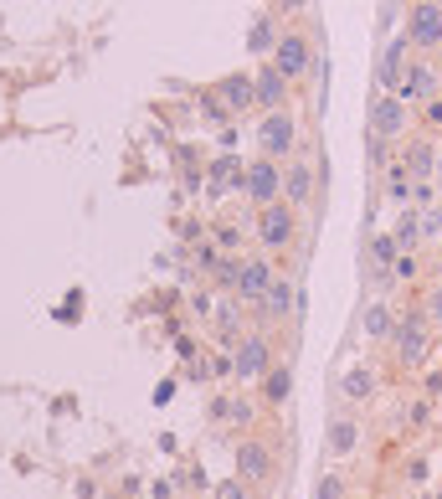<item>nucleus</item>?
Segmentation results:
<instances>
[{"instance_id":"nucleus-1","label":"nucleus","mask_w":442,"mask_h":499,"mask_svg":"<svg viewBox=\"0 0 442 499\" xmlns=\"http://www.w3.org/2000/svg\"><path fill=\"white\" fill-rule=\"evenodd\" d=\"M365 124H370V139H376V145H401L411 134V109L396 93H376L370 109H365Z\"/></svg>"},{"instance_id":"nucleus-2","label":"nucleus","mask_w":442,"mask_h":499,"mask_svg":"<svg viewBox=\"0 0 442 499\" xmlns=\"http://www.w3.org/2000/svg\"><path fill=\"white\" fill-rule=\"evenodd\" d=\"M257 149H263L268 160L288 165V155L299 149V119H293L288 109H273V113H263V124H257Z\"/></svg>"},{"instance_id":"nucleus-3","label":"nucleus","mask_w":442,"mask_h":499,"mask_svg":"<svg viewBox=\"0 0 442 499\" xmlns=\"http://www.w3.org/2000/svg\"><path fill=\"white\" fill-rule=\"evenodd\" d=\"M257 242L268 247V253H283L299 242V206H288V201H273V206L257 211Z\"/></svg>"},{"instance_id":"nucleus-4","label":"nucleus","mask_w":442,"mask_h":499,"mask_svg":"<svg viewBox=\"0 0 442 499\" xmlns=\"http://www.w3.org/2000/svg\"><path fill=\"white\" fill-rule=\"evenodd\" d=\"M391 350L401 366H422L427 350H432V324L422 320V309H411V314H401L396 320V335H391Z\"/></svg>"},{"instance_id":"nucleus-5","label":"nucleus","mask_w":442,"mask_h":499,"mask_svg":"<svg viewBox=\"0 0 442 499\" xmlns=\"http://www.w3.org/2000/svg\"><path fill=\"white\" fill-rule=\"evenodd\" d=\"M407 42L422 57H432V52L442 47V0H417L407 16Z\"/></svg>"},{"instance_id":"nucleus-6","label":"nucleus","mask_w":442,"mask_h":499,"mask_svg":"<svg viewBox=\"0 0 442 499\" xmlns=\"http://www.w3.org/2000/svg\"><path fill=\"white\" fill-rule=\"evenodd\" d=\"M432 93H442V72H437V62H432V57H422V52H417V57H411V67L401 72V82H396V98L411 109V103H427Z\"/></svg>"},{"instance_id":"nucleus-7","label":"nucleus","mask_w":442,"mask_h":499,"mask_svg":"<svg viewBox=\"0 0 442 499\" xmlns=\"http://www.w3.org/2000/svg\"><path fill=\"white\" fill-rule=\"evenodd\" d=\"M268 370H273L268 335H242L237 350H232V376H237V381H263Z\"/></svg>"},{"instance_id":"nucleus-8","label":"nucleus","mask_w":442,"mask_h":499,"mask_svg":"<svg viewBox=\"0 0 442 499\" xmlns=\"http://www.w3.org/2000/svg\"><path fill=\"white\" fill-rule=\"evenodd\" d=\"M273 67H278L288 82L303 78V72L314 67V42H309L303 32H283L278 36V47H273Z\"/></svg>"},{"instance_id":"nucleus-9","label":"nucleus","mask_w":442,"mask_h":499,"mask_svg":"<svg viewBox=\"0 0 442 499\" xmlns=\"http://www.w3.org/2000/svg\"><path fill=\"white\" fill-rule=\"evenodd\" d=\"M242 191L253 196L257 206H273V201H283V165L278 160H253L247 165V180H242Z\"/></svg>"},{"instance_id":"nucleus-10","label":"nucleus","mask_w":442,"mask_h":499,"mask_svg":"<svg viewBox=\"0 0 442 499\" xmlns=\"http://www.w3.org/2000/svg\"><path fill=\"white\" fill-rule=\"evenodd\" d=\"M411 57H417V47L407 42V32L391 36V42L380 47V62H376V88L380 93H396V82H401V72L411 67Z\"/></svg>"},{"instance_id":"nucleus-11","label":"nucleus","mask_w":442,"mask_h":499,"mask_svg":"<svg viewBox=\"0 0 442 499\" xmlns=\"http://www.w3.org/2000/svg\"><path fill=\"white\" fill-rule=\"evenodd\" d=\"M273 263L268 258H242L237 263V278H232V289H237L242 304H263V293L273 289Z\"/></svg>"},{"instance_id":"nucleus-12","label":"nucleus","mask_w":442,"mask_h":499,"mask_svg":"<svg viewBox=\"0 0 442 499\" xmlns=\"http://www.w3.org/2000/svg\"><path fill=\"white\" fill-rule=\"evenodd\" d=\"M263 320L268 324H283V320H293V314H299L303 309V289L299 283H293V278H273V289L263 293Z\"/></svg>"},{"instance_id":"nucleus-13","label":"nucleus","mask_w":442,"mask_h":499,"mask_svg":"<svg viewBox=\"0 0 442 499\" xmlns=\"http://www.w3.org/2000/svg\"><path fill=\"white\" fill-rule=\"evenodd\" d=\"M396 160L407 165L411 180H432L437 176V139H432V134H407V145H401Z\"/></svg>"},{"instance_id":"nucleus-14","label":"nucleus","mask_w":442,"mask_h":499,"mask_svg":"<svg viewBox=\"0 0 442 499\" xmlns=\"http://www.w3.org/2000/svg\"><path fill=\"white\" fill-rule=\"evenodd\" d=\"M273 474H278V458H273V448L268 443H242L237 448V479L242 484H268Z\"/></svg>"},{"instance_id":"nucleus-15","label":"nucleus","mask_w":442,"mask_h":499,"mask_svg":"<svg viewBox=\"0 0 442 499\" xmlns=\"http://www.w3.org/2000/svg\"><path fill=\"white\" fill-rule=\"evenodd\" d=\"M360 437H365L360 417H330L324 448H330V458H334V464H345V458H355V453H360Z\"/></svg>"},{"instance_id":"nucleus-16","label":"nucleus","mask_w":442,"mask_h":499,"mask_svg":"<svg viewBox=\"0 0 442 499\" xmlns=\"http://www.w3.org/2000/svg\"><path fill=\"white\" fill-rule=\"evenodd\" d=\"M396 320H401V314H396L386 299H370V304H365V314H360V335L370 340V345H391Z\"/></svg>"},{"instance_id":"nucleus-17","label":"nucleus","mask_w":442,"mask_h":499,"mask_svg":"<svg viewBox=\"0 0 442 499\" xmlns=\"http://www.w3.org/2000/svg\"><path fill=\"white\" fill-rule=\"evenodd\" d=\"M283 201L288 206H309V201H314V165L309 160L283 165Z\"/></svg>"},{"instance_id":"nucleus-18","label":"nucleus","mask_w":442,"mask_h":499,"mask_svg":"<svg viewBox=\"0 0 442 499\" xmlns=\"http://www.w3.org/2000/svg\"><path fill=\"white\" fill-rule=\"evenodd\" d=\"M283 98H288V78L268 62V67L253 78V103H257L263 113H273V109H283Z\"/></svg>"},{"instance_id":"nucleus-19","label":"nucleus","mask_w":442,"mask_h":499,"mask_svg":"<svg viewBox=\"0 0 442 499\" xmlns=\"http://www.w3.org/2000/svg\"><path fill=\"white\" fill-rule=\"evenodd\" d=\"M216 109H253V78H221L216 82Z\"/></svg>"},{"instance_id":"nucleus-20","label":"nucleus","mask_w":442,"mask_h":499,"mask_svg":"<svg viewBox=\"0 0 442 499\" xmlns=\"http://www.w3.org/2000/svg\"><path fill=\"white\" fill-rule=\"evenodd\" d=\"M396 258H401L396 237H391V232H376V237H370V268H376V278H380V283H391Z\"/></svg>"},{"instance_id":"nucleus-21","label":"nucleus","mask_w":442,"mask_h":499,"mask_svg":"<svg viewBox=\"0 0 442 499\" xmlns=\"http://www.w3.org/2000/svg\"><path fill=\"white\" fill-rule=\"evenodd\" d=\"M391 237H396V247H401V253H417V247H422V211L401 206V216H396V226H391Z\"/></svg>"},{"instance_id":"nucleus-22","label":"nucleus","mask_w":442,"mask_h":499,"mask_svg":"<svg viewBox=\"0 0 442 499\" xmlns=\"http://www.w3.org/2000/svg\"><path fill=\"white\" fill-rule=\"evenodd\" d=\"M340 391H345L350 402H370V397H376V370L370 366H350L345 376H340Z\"/></svg>"},{"instance_id":"nucleus-23","label":"nucleus","mask_w":442,"mask_h":499,"mask_svg":"<svg viewBox=\"0 0 442 499\" xmlns=\"http://www.w3.org/2000/svg\"><path fill=\"white\" fill-rule=\"evenodd\" d=\"M263 397H268L273 407H283L288 397H293V366H288V360H278V366L263 376Z\"/></svg>"},{"instance_id":"nucleus-24","label":"nucleus","mask_w":442,"mask_h":499,"mask_svg":"<svg viewBox=\"0 0 442 499\" xmlns=\"http://www.w3.org/2000/svg\"><path fill=\"white\" fill-rule=\"evenodd\" d=\"M386 196H391L396 206H411V196H417V180L407 176V165L401 160L386 165Z\"/></svg>"},{"instance_id":"nucleus-25","label":"nucleus","mask_w":442,"mask_h":499,"mask_svg":"<svg viewBox=\"0 0 442 499\" xmlns=\"http://www.w3.org/2000/svg\"><path fill=\"white\" fill-rule=\"evenodd\" d=\"M242 180H247V170H242V165L232 160V155H221V160L211 165V191H226V186H242Z\"/></svg>"},{"instance_id":"nucleus-26","label":"nucleus","mask_w":442,"mask_h":499,"mask_svg":"<svg viewBox=\"0 0 442 499\" xmlns=\"http://www.w3.org/2000/svg\"><path fill=\"white\" fill-rule=\"evenodd\" d=\"M247 47H253V52H268V57H273V47H278V26H273L268 16H257L253 32H247Z\"/></svg>"},{"instance_id":"nucleus-27","label":"nucleus","mask_w":442,"mask_h":499,"mask_svg":"<svg viewBox=\"0 0 442 499\" xmlns=\"http://www.w3.org/2000/svg\"><path fill=\"white\" fill-rule=\"evenodd\" d=\"M417 124H422V130L442 145V93H432V98L422 103V109H417Z\"/></svg>"},{"instance_id":"nucleus-28","label":"nucleus","mask_w":442,"mask_h":499,"mask_svg":"<svg viewBox=\"0 0 442 499\" xmlns=\"http://www.w3.org/2000/svg\"><path fill=\"white\" fill-rule=\"evenodd\" d=\"M350 494V484H345V474L340 468H330V474H319V484H314V499H345Z\"/></svg>"},{"instance_id":"nucleus-29","label":"nucleus","mask_w":442,"mask_h":499,"mask_svg":"<svg viewBox=\"0 0 442 499\" xmlns=\"http://www.w3.org/2000/svg\"><path fill=\"white\" fill-rule=\"evenodd\" d=\"M422 320L432 324V330H442V283H432V289L422 293Z\"/></svg>"},{"instance_id":"nucleus-30","label":"nucleus","mask_w":442,"mask_h":499,"mask_svg":"<svg viewBox=\"0 0 442 499\" xmlns=\"http://www.w3.org/2000/svg\"><path fill=\"white\" fill-rule=\"evenodd\" d=\"M422 211V242H437L442 237V206H417Z\"/></svg>"},{"instance_id":"nucleus-31","label":"nucleus","mask_w":442,"mask_h":499,"mask_svg":"<svg viewBox=\"0 0 442 499\" xmlns=\"http://www.w3.org/2000/svg\"><path fill=\"white\" fill-rule=\"evenodd\" d=\"M417 273H422V268H417V258H411V253H401V258H396V268H391V278H401V283H411Z\"/></svg>"},{"instance_id":"nucleus-32","label":"nucleus","mask_w":442,"mask_h":499,"mask_svg":"<svg viewBox=\"0 0 442 499\" xmlns=\"http://www.w3.org/2000/svg\"><path fill=\"white\" fill-rule=\"evenodd\" d=\"M211 499H247V484L226 479V484H216V489H211Z\"/></svg>"},{"instance_id":"nucleus-33","label":"nucleus","mask_w":442,"mask_h":499,"mask_svg":"<svg viewBox=\"0 0 442 499\" xmlns=\"http://www.w3.org/2000/svg\"><path fill=\"white\" fill-rule=\"evenodd\" d=\"M427 391H432V397H442V370H437V376H427Z\"/></svg>"},{"instance_id":"nucleus-34","label":"nucleus","mask_w":442,"mask_h":499,"mask_svg":"<svg viewBox=\"0 0 442 499\" xmlns=\"http://www.w3.org/2000/svg\"><path fill=\"white\" fill-rule=\"evenodd\" d=\"M432 186L442 191V145H437V176H432Z\"/></svg>"},{"instance_id":"nucleus-35","label":"nucleus","mask_w":442,"mask_h":499,"mask_svg":"<svg viewBox=\"0 0 442 499\" xmlns=\"http://www.w3.org/2000/svg\"><path fill=\"white\" fill-rule=\"evenodd\" d=\"M437 268H442V253H437Z\"/></svg>"},{"instance_id":"nucleus-36","label":"nucleus","mask_w":442,"mask_h":499,"mask_svg":"<svg viewBox=\"0 0 442 499\" xmlns=\"http://www.w3.org/2000/svg\"><path fill=\"white\" fill-rule=\"evenodd\" d=\"M437 499H442V494H437Z\"/></svg>"}]
</instances>
